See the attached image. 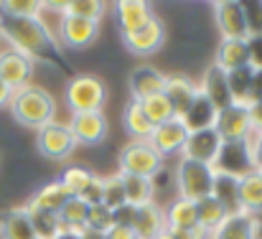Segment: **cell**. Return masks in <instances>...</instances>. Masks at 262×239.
Returning a JSON list of instances; mask_svg holds the SVG:
<instances>
[{"label": "cell", "instance_id": "cell-1", "mask_svg": "<svg viewBox=\"0 0 262 239\" xmlns=\"http://www.w3.org/2000/svg\"><path fill=\"white\" fill-rule=\"evenodd\" d=\"M0 28L10 38V44L20 54H26L33 64L36 61H61L56 38L46 28L43 18H0Z\"/></svg>", "mask_w": 262, "mask_h": 239}, {"label": "cell", "instance_id": "cell-2", "mask_svg": "<svg viewBox=\"0 0 262 239\" xmlns=\"http://www.w3.org/2000/svg\"><path fill=\"white\" fill-rule=\"evenodd\" d=\"M8 107H10V115L15 117V122H20L23 127H31L36 133L41 127H46L49 122H54V117H56V99L51 97L49 89L36 86V84H26V86L15 89Z\"/></svg>", "mask_w": 262, "mask_h": 239}, {"label": "cell", "instance_id": "cell-3", "mask_svg": "<svg viewBox=\"0 0 262 239\" xmlns=\"http://www.w3.org/2000/svg\"><path fill=\"white\" fill-rule=\"evenodd\" d=\"M214 178H216V173H214L211 165L199 163V160L178 158V165H176V188H178L181 199H188V201L196 204V201L211 196Z\"/></svg>", "mask_w": 262, "mask_h": 239}, {"label": "cell", "instance_id": "cell-4", "mask_svg": "<svg viewBox=\"0 0 262 239\" xmlns=\"http://www.w3.org/2000/svg\"><path fill=\"white\" fill-rule=\"evenodd\" d=\"M64 97H67V107L72 110V115L102 112V107L107 102V86H104V81L92 74H77L69 79Z\"/></svg>", "mask_w": 262, "mask_h": 239}, {"label": "cell", "instance_id": "cell-5", "mask_svg": "<svg viewBox=\"0 0 262 239\" xmlns=\"http://www.w3.org/2000/svg\"><path fill=\"white\" fill-rule=\"evenodd\" d=\"M166 160L156 153V148L148 140H133L120 150V173L122 176H140L153 178L163 170Z\"/></svg>", "mask_w": 262, "mask_h": 239}, {"label": "cell", "instance_id": "cell-6", "mask_svg": "<svg viewBox=\"0 0 262 239\" xmlns=\"http://www.w3.org/2000/svg\"><path fill=\"white\" fill-rule=\"evenodd\" d=\"M36 145H38L41 156L49 160H67L77 150V140H74L69 125L56 122V120L36 133Z\"/></svg>", "mask_w": 262, "mask_h": 239}, {"label": "cell", "instance_id": "cell-7", "mask_svg": "<svg viewBox=\"0 0 262 239\" xmlns=\"http://www.w3.org/2000/svg\"><path fill=\"white\" fill-rule=\"evenodd\" d=\"M216 26H219L222 41H229V38H250V33H252L247 8H245L242 3H234V0L216 3Z\"/></svg>", "mask_w": 262, "mask_h": 239}, {"label": "cell", "instance_id": "cell-8", "mask_svg": "<svg viewBox=\"0 0 262 239\" xmlns=\"http://www.w3.org/2000/svg\"><path fill=\"white\" fill-rule=\"evenodd\" d=\"M214 130L219 133V138L224 143H247V138L252 135V122H250L247 107L229 104L227 110H222L216 115Z\"/></svg>", "mask_w": 262, "mask_h": 239}, {"label": "cell", "instance_id": "cell-9", "mask_svg": "<svg viewBox=\"0 0 262 239\" xmlns=\"http://www.w3.org/2000/svg\"><path fill=\"white\" fill-rule=\"evenodd\" d=\"M186 140H188V127L183 125L181 117H173V120L158 125V127L153 130V135H150L148 143L156 148V153H158L161 158L166 160V158H173V156L181 158Z\"/></svg>", "mask_w": 262, "mask_h": 239}, {"label": "cell", "instance_id": "cell-10", "mask_svg": "<svg viewBox=\"0 0 262 239\" xmlns=\"http://www.w3.org/2000/svg\"><path fill=\"white\" fill-rule=\"evenodd\" d=\"M122 41H125V46L133 54H138V56H153L163 46V41H166V26H163V20L158 15H153L143 28L122 36Z\"/></svg>", "mask_w": 262, "mask_h": 239}, {"label": "cell", "instance_id": "cell-11", "mask_svg": "<svg viewBox=\"0 0 262 239\" xmlns=\"http://www.w3.org/2000/svg\"><path fill=\"white\" fill-rule=\"evenodd\" d=\"M222 145H224V140L219 138V133H216L214 127L193 130V133H188V140H186V145H183L181 158L199 160V163L211 165V163L216 160V156H219Z\"/></svg>", "mask_w": 262, "mask_h": 239}, {"label": "cell", "instance_id": "cell-12", "mask_svg": "<svg viewBox=\"0 0 262 239\" xmlns=\"http://www.w3.org/2000/svg\"><path fill=\"white\" fill-rule=\"evenodd\" d=\"M33 61L20 54L18 49H10L5 54H0V79L5 81L13 92L31 84V77H33Z\"/></svg>", "mask_w": 262, "mask_h": 239}, {"label": "cell", "instance_id": "cell-13", "mask_svg": "<svg viewBox=\"0 0 262 239\" xmlns=\"http://www.w3.org/2000/svg\"><path fill=\"white\" fill-rule=\"evenodd\" d=\"M69 130L77 140V145H97L107 135V117L104 112H82L72 115Z\"/></svg>", "mask_w": 262, "mask_h": 239}, {"label": "cell", "instance_id": "cell-14", "mask_svg": "<svg viewBox=\"0 0 262 239\" xmlns=\"http://www.w3.org/2000/svg\"><path fill=\"white\" fill-rule=\"evenodd\" d=\"M214 173H224V176H234L242 178L245 173L252 170V160H250V150L247 143H224L216 160L211 163Z\"/></svg>", "mask_w": 262, "mask_h": 239}, {"label": "cell", "instance_id": "cell-15", "mask_svg": "<svg viewBox=\"0 0 262 239\" xmlns=\"http://www.w3.org/2000/svg\"><path fill=\"white\" fill-rule=\"evenodd\" d=\"M97 33H99V23L82 20V18H74V15H61L59 41L67 49H87L89 44L97 41Z\"/></svg>", "mask_w": 262, "mask_h": 239}, {"label": "cell", "instance_id": "cell-16", "mask_svg": "<svg viewBox=\"0 0 262 239\" xmlns=\"http://www.w3.org/2000/svg\"><path fill=\"white\" fill-rule=\"evenodd\" d=\"M260 219L247 214V211H237L229 214L214 232H209V239H257L260 234Z\"/></svg>", "mask_w": 262, "mask_h": 239}, {"label": "cell", "instance_id": "cell-17", "mask_svg": "<svg viewBox=\"0 0 262 239\" xmlns=\"http://www.w3.org/2000/svg\"><path fill=\"white\" fill-rule=\"evenodd\" d=\"M166 99L171 102L176 117H183L186 110L193 104L196 94H199V84L191 81L186 74H166V86H163Z\"/></svg>", "mask_w": 262, "mask_h": 239}, {"label": "cell", "instance_id": "cell-18", "mask_svg": "<svg viewBox=\"0 0 262 239\" xmlns=\"http://www.w3.org/2000/svg\"><path fill=\"white\" fill-rule=\"evenodd\" d=\"M199 92L216 107V112H222V110H227L232 104V94H229V84H227V72H222L216 64L204 72L201 84H199Z\"/></svg>", "mask_w": 262, "mask_h": 239}, {"label": "cell", "instance_id": "cell-19", "mask_svg": "<svg viewBox=\"0 0 262 239\" xmlns=\"http://www.w3.org/2000/svg\"><path fill=\"white\" fill-rule=\"evenodd\" d=\"M133 232L138 239H156L166 232V214L158 204H148V206H138L135 209V222H133Z\"/></svg>", "mask_w": 262, "mask_h": 239}, {"label": "cell", "instance_id": "cell-20", "mask_svg": "<svg viewBox=\"0 0 262 239\" xmlns=\"http://www.w3.org/2000/svg\"><path fill=\"white\" fill-rule=\"evenodd\" d=\"M163 86H166V74L158 72L156 67H138L130 74V92H133L135 102L153 97V94H161Z\"/></svg>", "mask_w": 262, "mask_h": 239}, {"label": "cell", "instance_id": "cell-21", "mask_svg": "<svg viewBox=\"0 0 262 239\" xmlns=\"http://www.w3.org/2000/svg\"><path fill=\"white\" fill-rule=\"evenodd\" d=\"M150 18H153V10L145 0H120L117 3V23H120L122 36L143 28Z\"/></svg>", "mask_w": 262, "mask_h": 239}, {"label": "cell", "instance_id": "cell-22", "mask_svg": "<svg viewBox=\"0 0 262 239\" xmlns=\"http://www.w3.org/2000/svg\"><path fill=\"white\" fill-rule=\"evenodd\" d=\"M0 239H36L26 206H15L0 214Z\"/></svg>", "mask_w": 262, "mask_h": 239}, {"label": "cell", "instance_id": "cell-23", "mask_svg": "<svg viewBox=\"0 0 262 239\" xmlns=\"http://www.w3.org/2000/svg\"><path fill=\"white\" fill-rule=\"evenodd\" d=\"M216 67L222 72H234L239 67H250V49L247 38H229L219 44L216 51Z\"/></svg>", "mask_w": 262, "mask_h": 239}, {"label": "cell", "instance_id": "cell-24", "mask_svg": "<svg viewBox=\"0 0 262 239\" xmlns=\"http://www.w3.org/2000/svg\"><path fill=\"white\" fill-rule=\"evenodd\" d=\"M166 214V229L168 232H183V229H193L199 224L196 219V204L188 201V199H181L176 196L171 201L168 209H163Z\"/></svg>", "mask_w": 262, "mask_h": 239}, {"label": "cell", "instance_id": "cell-25", "mask_svg": "<svg viewBox=\"0 0 262 239\" xmlns=\"http://www.w3.org/2000/svg\"><path fill=\"white\" fill-rule=\"evenodd\" d=\"M239 206L242 211L260 216L262 214V173L250 170L239 178Z\"/></svg>", "mask_w": 262, "mask_h": 239}, {"label": "cell", "instance_id": "cell-26", "mask_svg": "<svg viewBox=\"0 0 262 239\" xmlns=\"http://www.w3.org/2000/svg\"><path fill=\"white\" fill-rule=\"evenodd\" d=\"M216 107L199 92L196 94V99H193V104L186 110V115L181 117L183 120V125L188 127V133H193V130H206V127H214V122H216Z\"/></svg>", "mask_w": 262, "mask_h": 239}, {"label": "cell", "instance_id": "cell-27", "mask_svg": "<svg viewBox=\"0 0 262 239\" xmlns=\"http://www.w3.org/2000/svg\"><path fill=\"white\" fill-rule=\"evenodd\" d=\"M125 183V201L130 206H148L156 204V181L153 178H140V176H122Z\"/></svg>", "mask_w": 262, "mask_h": 239}, {"label": "cell", "instance_id": "cell-28", "mask_svg": "<svg viewBox=\"0 0 262 239\" xmlns=\"http://www.w3.org/2000/svg\"><path fill=\"white\" fill-rule=\"evenodd\" d=\"M87 216L89 206L79 199V196H69V201L61 206L59 211V222H61V232H74L82 234L87 229Z\"/></svg>", "mask_w": 262, "mask_h": 239}, {"label": "cell", "instance_id": "cell-29", "mask_svg": "<svg viewBox=\"0 0 262 239\" xmlns=\"http://www.w3.org/2000/svg\"><path fill=\"white\" fill-rule=\"evenodd\" d=\"M211 196L224 206L227 214H237V211H242V206H239V178H234V176H224V173H216Z\"/></svg>", "mask_w": 262, "mask_h": 239}, {"label": "cell", "instance_id": "cell-30", "mask_svg": "<svg viewBox=\"0 0 262 239\" xmlns=\"http://www.w3.org/2000/svg\"><path fill=\"white\" fill-rule=\"evenodd\" d=\"M252 77H255V69L252 67H239L234 72H227V84H229L232 104L250 107V102H252Z\"/></svg>", "mask_w": 262, "mask_h": 239}, {"label": "cell", "instance_id": "cell-31", "mask_svg": "<svg viewBox=\"0 0 262 239\" xmlns=\"http://www.w3.org/2000/svg\"><path fill=\"white\" fill-rule=\"evenodd\" d=\"M67 201H69V193H67V188L61 186V181H51V183H46L43 188H38L28 204L36 206V209H43V211H54V214H59L61 206H64Z\"/></svg>", "mask_w": 262, "mask_h": 239}, {"label": "cell", "instance_id": "cell-32", "mask_svg": "<svg viewBox=\"0 0 262 239\" xmlns=\"http://www.w3.org/2000/svg\"><path fill=\"white\" fill-rule=\"evenodd\" d=\"M26 211L31 216V227H33V234L36 239H56L61 234V222H59V214L54 211H43V209H36L31 204H26Z\"/></svg>", "mask_w": 262, "mask_h": 239}, {"label": "cell", "instance_id": "cell-33", "mask_svg": "<svg viewBox=\"0 0 262 239\" xmlns=\"http://www.w3.org/2000/svg\"><path fill=\"white\" fill-rule=\"evenodd\" d=\"M122 120H125V130L133 135V140H150V135H153V122L145 117V112H143V107H140V102H130L127 107H125V115H122Z\"/></svg>", "mask_w": 262, "mask_h": 239}, {"label": "cell", "instance_id": "cell-34", "mask_svg": "<svg viewBox=\"0 0 262 239\" xmlns=\"http://www.w3.org/2000/svg\"><path fill=\"white\" fill-rule=\"evenodd\" d=\"M229 214L224 211V206L214 199V196H206L201 201H196V219H199V227H204L206 232H214Z\"/></svg>", "mask_w": 262, "mask_h": 239}, {"label": "cell", "instance_id": "cell-35", "mask_svg": "<svg viewBox=\"0 0 262 239\" xmlns=\"http://www.w3.org/2000/svg\"><path fill=\"white\" fill-rule=\"evenodd\" d=\"M140 107H143L145 117L153 122V127H158V125H163V122H168V120H173L176 117L173 107H171V102L166 99V94H163V92H161V94H153V97L140 99Z\"/></svg>", "mask_w": 262, "mask_h": 239}, {"label": "cell", "instance_id": "cell-36", "mask_svg": "<svg viewBox=\"0 0 262 239\" xmlns=\"http://www.w3.org/2000/svg\"><path fill=\"white\" fill-rule=\"evenodd\" d=\"M94 176H97V173H92L84 165H72V168H67V170L61 173L59 181H61V186L67 188L69 196H82L89 188V183L94 181Z\"/></svg>", "mask_w": 262, "mask_h": 239}, {"label": "cell", "instance_id": "cell-37", "mask_svg": "<svg viewBox=\"0 0 262 239\" xmlns=\"http://www.w3.org/2000/svg\"><path fill=\"white\" fill-rule=\"evenodd\" d=\"M122 204H127L125 201V183H122V173L117 170V173L102 178V206L115 211Z\"/></svg>", "mask_w": 262, "mask_h": 239}, {"label": "cell", "instance_id": "cell-38", "mask_svg": "<svg viewBox=\"0 0 262 239\" xmlns=\"http://www.w3.org/2000/svg\"><path fill=\"white\" fill-rule=\"evenodd\" d=\"M43 3L41 0H3L0 15L3 18H41Z\"/></svg>", "mask_w": 262, "mask_h": 239}, {"label": "cell", "instance_id": "cell-39", "mask_svg": "<svg viewBox=\"0 0 262 239\" xmlns=\"http://www.w3.org/2000/svg\"><path fill=\"white\" fill-rule=\"evenodd\" d=\"M104 10H107V3H102V0H72V3H67L64 15H74V18H82V20L99 23Z\"/></svg>", "mask_w": 262, "mask_h": 239}, {"label": "cell", "instance_id": "cell-40", "mask_svg": "<svg viewBox=\"0 0 262 239\" xmlns=\"http://www.w3.org/2000/svg\"><path fill=\"white\" fill-rule=\"evenodd\" d=\"M87 227L89 229H99V232H110V229L115 227V222H112V211H110L107 206H102V204L89 206Z\"/></svg>", "mask_w": 262, "mask_h": 239}, {"label": "cell", "instance_id": "cell-41", "mask_svg": "<svg viewBox=\"0 0 262 239\" xmlns=\"http://www.w3.org/2000/svg\"><path fill=\"white\" fill-rule=\"evenodd\" d=\"M247 49H250V67H252L255 72H262V31L250 33Z\"/></svg>", "mask_w": 262, "mask_h": 239}, {"label": "cell", "instance_id": "cell-42", "mask_svg": "<svg viewBox=\"0 0 262 239\" xmlns=\"http://www.w3.org/2000/svg\"><path fill=\"white\" fill-rule=\"evenodd\" d=\"M247 150H250V160H252V170L262 173V133H252L247 138Z\"/></svg>", "mask_w": 262, "mask_h": 239}, {"label": "cell", "instance_id": "cell-43", "mask_svg": "<svg viewBox=\"0 0 262 239\" xmlns=\"http://www.w3.org/2000/svg\"><path fill=\"white\" fill-rule=\"evenodd\" d=\"M112 222H115V227H130V229H133V222H135V206H130V204L117 206V209L112 211Z\"/></svg>", "mask_w": 262, "mask_h": 239}, {"label": "cell", "instance_id": "cell-44", "mask_svg": "<svg viewBox=\"0 0 262 239\" xmlns=\"http://www.w3.org/2000/svg\"><path fill=\"white\" fill-rule=\"evenodd\" d=\"M87 206H97V204H102V178L99 176H94V181L89 183V188L79 196Z\"/></svg>", "mask_w": 262, "mask_h": 239}, {"label": "cell", "instance_id": "cell-45", "mask_svg": "<svg viewBox=\"0 0 262 239\" xmlns=\"http://www.w3.org/2000/svg\"><path fill=\"white\" fill-rule=\"evenodd\" d=\"M250 112V122H252V133H262V102H255L247 107Z\"/></svg>", "mask_w": 262, "mask_h": 239}, {"label": "cell", "instance_id": "cell-46", "mask_svg": "<svg viewBox=\"0 0 262 239\" xmlns=\"http://www.w3.org/2000/svg\"><path fill=\"white\" fill-rule=\"evenodd\" d=\"M107 239H138V237H135V232L130 227H112L107 232Z\"/></svg>", "mask_w": 262, "mask_h": 239}, {"label": "cell", "instance_id": "cell-47", "mask_svg": "<svg viewBox=\"0 0 262 239\" xmlns=\"http://www.w3.org/2000/svg\"><path fill=\"white\" fill-rule=\"evenodd\" d=\"M255 102H262V72H255V77H252V102L250 104H255Z\"/></svg>", "mask_w": 262, "mask_h": 239}, {"label": "cell", "instance_id": "cell-48", "mask_svg": "<svg viewBox=\"0 0 262 239\" xmlns=\"http://www.w3.org/2000/svg\"><path fill=\"white\" fill-rule=\"evenodd\" d=\"M10 97H13V89L0 79V107H5V104L10 102Z\"/></svg>", "mask_w": 262, "mask_h": 239}, {"label": "cell", "instance_id": "cell-49", "mask_svg": "<svg viewBox=\"0 0 262 239\" xmlns=\"http://www.w3.org/2000/svg\"><path fill=\"white\" fill-rule=\"evenodd\" d=\"M79 239H107V232H99V229H84L82 234H79Z\"/></svg>", "mask_w": 262, "mask_h": 239}, {"label": "cell", "instance_id": "cell-50", "mask_svg": "<svg viewBox=\"0 0 262 239\" xmlns=\"http://www.w3.org/2000/svg\"><path fill=\"white\" fill-rule=\"evenodd\" d=\"M56 239H79V234H74V232H61Z\"/></svg>", "mask_w": 262, "mask_h": 239}, {"label": "cell", "instance_id": "cell-51", "mask_svg": "<svg viewBox=\"0 0 262 239\" xmlns=\"http://www.w3.org/2000/svg\"><path fill=\"white\" fill-rule=\"evenodd\" d=\"M156 239H173V237H171V232H168V229H166V232H163V234H161V237H156Z\"/></svg>", "mask_w": 262, "mask_h": 239}]
</instances>
